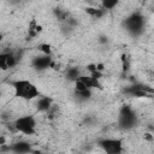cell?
Segmentation results:
<instances>
[{
	"mask_svg": "<svg viewBox=\"0 0 154 154\" xmlns=\"http://www.w3.org/2000/svg\"><path fill=\"white\" fill-rule=\"evenodd\" d=\"M119 123L123 128L129 129L136 123V116L129 106H124L119 113Z\"/></svg>",
	"mask_w": 154,
	"mask_h": 154,
	"instance_id": "5b68a950",
	"label": "cell"
},
{
	"mask_svg": "<svg viewBox=\"0 0 154 154\" xmlns=\"http://www.w3.org/2000/svg\"><path fill=\"white\" fill-rule=\"evenodd\" d=\"M85 12L90 17H93V18H101L105 14L106 11L100 6V7H87L85 8Z\"/></svg>",
	"mask_w": 154,
	"mask_h": 154,
	"instance_id": "8fae6325",
	"label": "cell"
},
{
	"mask_svg": "<svg viewBox=\"0 0 154 154\" xmlns=\"http://www.w3.org/2000/svg\"><path fill=\"white\" fill-rule=\"evenodd\" d=\"M118 4H119V1H117V0H103V1L101 2V7H102L105 11H107V10H113Z\"/></svg>",
	"mask_w": 154,
	"mask_h": 154,
	"instance_id": "4fadbf2b",
	"label": "cell"
},
{
	"mask_svg": "<svg viewBox=\"0 0 154 154\" xmlns=\"http://www.w3.org/2000/svg\"><path fill=\"white\" fill-rule=\"evenodd\" d=\"M8 149L16 154H29L31 153V146L25 141H18L8 146Z\"/></svg>",
	"mask_w": 154,
	"mask_h": 154,
	"instance_id": "ba28073f",
	"label": "cell"
},
{
	"mask_svg": "<svg viewBox=\"0 0 154 154\" xmlns=\"http://www.w3.org/2000/svg\"><path fill=\"white\" fill-rule=\"evenodd\" d=\"M32 154H46V153H43V152H34Z\"/></svg>",
	"mask_w": 154,
	"mask_h": 154,
	"instance_id": "9a60e30c",
	"label": "cell"
},
{
	"mask_svg": "<svg viewBox=\"0 0 154 154\" xmlns=\"http://www.w3.org/2000/svg\"><path fill=\"white\" fill-rule=\"evenodd\" d=\"M99 146L105 154H122L124 150V142L122 138H102L99 141Z\"/></svg>",
	"mask_w": 154,
	"mask_h": 154,
	"instance_id": "3957f363",
	"label": "cell"
},
{
	"mask_svg": "<svg viewBox=\"0 0 154 154\" xmlns=\"http://www.w3.org/2000/svg\"><path fill=\"white\" fill-rule=\"evenodd\" d=\"M153 16H154V10H153Z\"/></svg>",
	"mask_w": 154,
	"mask_h": 154,
	"instance_id": "e0dca14e",
	"label": "cell"
},
{
	"mask_svg": "<svg viewBox=\"0 0 154 154\" xmlns=\"http://www.w3.org/2000/svg\"><path fill=\"white\" fill-rule=\"evenodd\" d=\"M150 130H152V135H153V137H154V128H150Z\"/></svg>",
	"mask_w": 154,
	"mask_h": 154,
	"instance_id": "2e32d148",
	"label": "cell"
},
{
	"mask_svg": "<svg viewBox=\"0 0 154 154\" xmlns=\"http://www.w3.org/2000/svg\"><path fill=\"white\" fill-rule=\"evenodd\" d=\"M41 31H42V26L40 24H37L36 19H31L30 23H29V36L30 37H35Z\"/></svg>",
	"mask_w": 154,
	"mask_h": 154,
	"instance_id": "30bf717a",
	"label": "cell"
},
{
	"mask_svg": "<svg viewBox=\"0 0 154 154\" xmlns=\"http://www.w3.org/2000/svg\"><path fill=\"white\" fill-rule=\"evenodd\" d=\"M53 61V58L49 57V55H38V57H35L31 61V66L38 71H42V70H46V69H49L51 67V64Z\"/></svg>",
	"mask_w": 154,
	"mask_h": 154,
	"instance_id": "52a82bcc",
	"label": "cell"
},
{
	"mask_svg": "<svg viewBox=\"0 0 154 154\" xmlns=\"http://www.w3.org/2000/svg\"><path fill=\"white\" fill-rule=\"evenodd\" d=\"M143 23H144V18L140 12L132 13L129 18H126L125 20V25L128 28V30L132 34H137L142 30L143 28Z\"/></svg>",
	"mask_w": 154,
	"mask_h": 154,
	"instance_id": "277c9868",
	"label": "cell"
},
{
	"mask_svg": "<svg viewBox=\"0 0 154 154\" xmlns=\"http://www.w3.org/2000/svg\"><path fill=\"white\" fill-rule=\"evenodd\" d=\"M18 63V55L13 52H2L0 54V67L2 71L10 70Z\"/></svg>",
	"mask_w": 154,
	"mask_h": 154,
	"instance_id": "8992f818",
	"label": "cell"
},
{
	"mask_svg": "<svg viewBox=\"0 0 154 154\" xmlns=\"http://www.w3.org/2000/svg\"><path fill=\"white\" fill-rule=\"evenodd\" d=\"M38 51L43 54V55H49L52 57V46L49 43H41L38 46Z\"/></svg>",
	"mask_w": 154,
	"mask_h": 154,
	"instance_id": "5bb4252c",
	"label": "cell"
},
{
	"mask_svg": "<svg viewBox=\"0 0 154 154\" xmlns=\"http://www.w3.org/2000/svg\"><path fill=\"white\" fill-rule=\"evenodd\" d=\"M36 107H37V111L40 112H48L53 107V100L48 96H41L37 99Z\"/></svg>",
	"mask_w": 154,
	"mask_h": 154,
	"instance_id": "9c48e42d",
	"label": "cell"
},
{
	"mask_svg": "<svg viewBox=\"0 0 154 154\" xmlns=\"http://www.w3.org/2000/svg\"><path fill=\"white\" fill-rule=\"evenodd\" d=\"M12 126L16 132H19L26 136H32L36 134L37 122L32 114H25L16 118L12 123Z\"/></svg>",
	"mask_w": 154,
	"mask_h": 154,
	"instance_id": "7a4b0ae2",
	"label": "cell"
},
{
	"mask_svg": "<svg viewBox=\"0 0 154 154\" xmlns=\"http://www.w3.org/2000/svg\"><path fill=\"white\" fill-rule=\"evenodd\" d=\"M120 65H122V70L123 72H128L130 70L131 66V59L126 53H123L120 55Z\"/></svg>",
	"mask_w": 154,
	"mask_h": 154,
	"instance_id": "7c38bea8",
	"label": "cell"
},
{
	"mask_svg": "<svg viewBox=\"0 0 154 154\" xmlns=\"http://www.w3.org/2000/svg\"><path fill=\"white\" fill-rule=\"evenodd\" d=\"M11 87L13 88L14 96L20 100L31 101L40 96L38 88L29 79H16L11 83Z\"/></svg>",
	"mask_w": 154,
	"mask_h": 154,
	"instance_id": "6da1fadb",
	"label": "cell"
}]
</instances>
